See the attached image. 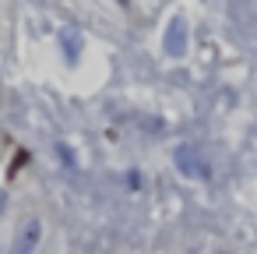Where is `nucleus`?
I'll return each mask as SVG.
<instances>
[{"mask_svg": "<svg viewBox=\"0 0 257 254\" xmlns=\"http://www.w3.org/2000/svg\"><path fill=\"white\" fill-rule=\"evenodd\" d=\"M173 159H176V166H180V173L183 177H208V162L197 155V148L194 145H176V152H173Z\"/></svg>", "mask_w": 257, "mask_h": 254, "instance_id": "obj_1", "label": "nucleus"}, {"mask_svg": "<svg viewBox=\"0 0 257 254\" xmlns=\"http://www.w3.org/2000/svg\"><path fill=\"white\" fill-rule=\"evenodd\" d=\"M39 236H43V222L39 219H29L18 229V236H15V254H32L39 247Z\"/></svg>", "mask_w": 257, "mask_h": 254, "instance_id": "obj_2", "label": "nucleus"}, {"mask_svg": "<svg viewBox=\"0 0 257 254\" xmlns=\"http://www.w3.org/2000/svg\"><path fill=\"white\" fill-rule=\"evenodd\" d=\"M166 53L169 57H183L187 53V22L183 18L169 22V29H166Z\"/></svg>", "mask_w": 257, "mask_h": 254, "instance_id": "obj_3", "label": "nucleus"}, {"mask_svg": "<svg viewBox=\"0 0 257 254\" xmlns=\"http://www.w3.org/2000/svg\"><path fill=\"white\" fill-rule=\"evenodd\" d=\"M60 46H64V57L74 64V60L81 57V46H85V43H81V32H78V29H60Z\"/></svg>", "mask_w": 257, "mask_h": 254, "instance_id": "obj_4", "label": "nucleus"}, {"mask_svg": "<svg viewBox=\"0 0 257 254\" xmlns=\"http://www.w3.org/2000/svg\"><path fill=\"white\" fill-rule=\"evenodd\" d=\"M0 212H4V194H0Z\"/></svg>", "mask_w": 257, "mask_h": 254, "instance_id": "obj_5", "label": "nucleus"}]
</instances>
